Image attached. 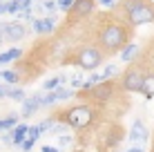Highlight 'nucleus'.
I'll return each mask as SVG.
<instances>
[{
	"label": "nucleus",
	"mask_w": 154,
	"mask_h": 152,
	"mask_svg": "<svg viewBox=\"0 0 154 152\" xmlns=\"http://www.w3.org/2000/svg\"><path fill=\"white\" fill-rule=\"evenodd\" d=\"M92 121H94V110L87 107V105H76V107H72V110L65 112V125H69L74 130L87 128Z\"/></svg>",
	"instance_id": "f257e3e1"
},
{
	"label": "nucleus",
	"mask_w": 154,
	"mask_h": 152,
	"mask_svg": "<svg viewBox=\"0 0 154 152\" xmlns=\"http://www.w3.org/2000/svg\"><path fill=\"white\" fill-rule=\"evenodd\" d=\"M125 40H127V29H123L121 25H109V27H105L103 34H100V45H103L105 49H109V51L121 49Z\"/></svg>",
	"instance_id": "f03ea898"
},
{
	"label": "nucleus",
	"mask_w": 154,
	"mask_h": 152,
	"mask_svg": "<svg viewBox=\"0 0 154 152\" xmlns=\"http://www.w3.org/2000/svg\"><path fill=\"white\" fill-rule=\"evenodd\" d=\"M127 20H130V25H147V23L154 20V9L147 7V5L141 0L139 5H134L132 9H127Z\"/></svg>",
	"instance_id": "7ed1b4c3"
},
{
	"label": "nucleus",
	"mask_w": 154,
	"mask_h": 152,
	"mask_svg": "<svg viewBox=\"0 0 154 152\" xmlns=\"http://www.w3.org/2000/svg\"><path fill=\"white\" fill-rule=\"evenodd\" d=\"M100 60H103V56H100V51L96 47H83L78 51V67H83V70L94 72L100 65Z\"/></svg>",
	"instance_id": "20e7f679"
},
{
	"label": "nucleus",
	"mask_w": 154,
	"mask_h": 152,
	"mask_svg": "<svg viewBox=\"0 0 154 152\" xmlns=\"http://www.w3.org/2000/svg\"><path fill=\"white\" fill-rule=\"evenodd\" d=\"M25 34H27V27H25L23 23H2V38L5 40H23Z\"/></svg>",
	"instance_id": "39448f33"
},
{
	"label": "nucleus",
	"mask_w": 154,
	"mask_h": 152,
	"mask_svg": "<svg viewBox=\"0 0 154 152\" xmlns=\"http://www.w3.org/2000/svg\"><path fill=\"white\" fill-rule=\"evenodd\" d=\"M141 83H143V74H141V72H136V70H130L123 76V87L127 92H139L141 90Z\"/></svg>",
	"instance_id": "423d86ee"
},
{
	"label": "nucleus",
	"mask_w": 154,
	"mask_h": 152,
	"mask_svg": "<svg viewBox=\"0 0 154 152\" xmlns=\"http://www.w3.org/2000/svg\"><path fill=\"white\" fill-rule=\"evenodd\" d=\"M130 141H134V143H145L147 141V128L143 125V121H134L132 123V130H130Z\"/></svg>",
	"instance_id": "0eeeda50"
},
{
	"label": "nucleus",
	"mask_w": 154,
	"mask_h": 152,
	"mask_svg": "<svg viewBox=\"0 0 154 152\" xmlns=\"http://www.w3.org/2000/svg\"><path fill=\"white\" fill-rule=\"evenodd\" d=\"M31 29L36 34H49V31H54V16H49V18H34L31 20Z\"/></svg>",
	"instance_id": "6e6552de"
},
{
	"label": "nucleus",
	"mask_w": 154,
	"mask_h": 152,
	"mask_svg": "<svg viewBox=\"0 0 154 152\" xmlns=\"http://www.w3.org/2000/svg\"><path fill=\"white\" fill-rule=\"evenodd\" d=\"M89 92H92V96L96 101H107L112 96V83H96Z\"/></svg>",
	"instance_id": "1a4fd4ad"
},
{
	"label": "nucleus",
	"mask_w": 154,
	"mask_h": 152,
	"mask_svg": "<svg viewBox=\"0 0 154 152\" xmlns=\"http://www.w3.org/2000/svg\"><path fill=\"white\" fill-rule=\"evenodd\" d=\"M69 9L76 16H87V14L94 11V0H74Z\"/></svg>",
	"instance_id": "9d476101"
},
{
	"label": "nucleus",
	"mask_w": 154,
	"mask_h": 152,
	"mask_svg": "<svg viewBox=\"0 0 154 152\" xmlns=\"http://www.w3.org/2000/svg\"><path fill=\"white\" fill-rule=\"evenodd\" d=\"M23 110H20V114L23 116H31L34 112H38V107H42L40 105V98L38 96H31V98H23Z\"/></svg>",
	"instance_id": "9b49d317"
},
{
	"label": "nucleus",
	"mask_w": 154,
	"mask_h": 152,
	"mask_svg": "<svg viewBox=\"0 0 154 152\" xmlns=\"http://www.w3.org/2000/svg\"><path fill=\"white\" fill-rule=\"evenodd\" d=\"M143 96L150 101V98H154V74H147L143 76V83H141V90H139Z\"/></svg>",
	"instance_id": "f8f14e48"
},
{
	"label": "nucleus",
	"mask_w": 154,
	"mask_h": 152,
	"mask_svg": "<svg viewBox=\"0 0 154 152\" xmlns=\"http://www.w3.org/2000/svg\"><path fill=\"white\" fill-rule=\"evenodd\" d=\"M25 139H27V125H14V132H11V143H14V145H20Z\"/></svg>",
	"instance_id": "ddd939ff"
},
{
	"label": "nucleus",
	"mask_w": 154,
	"mask_h": 152,
	"mask_svg": "<svg viewBox=\"0 0 154 152\" xmlns=\"http://www.w3.org/2000/svg\"><path fill=\"white\" fill-rule=\"evenodd\" d=\"M139 54V45H127L123 51H121V60L123 63H130V60H134V56Z\"/></svg>",
	"instance_id": "4468645a"
},
{
	"label": "nucleus",
	"mask_w": 154,
	"mask_h": 152,
	"mask_svg": "<svg viewBox=\"0 0 154 152\" xmlns=\"http://www.w3.org/2000/svg\"><path fill=\"white\" fill-rule=\"evenodd\" d=\"M5 96H9V98H16V101H23V98H25V92L20 90V87H14V85H9V87H5Z\"/></svg>",
	"instance_id": "2eb2a0df"
},
{
	"label": "nucleus",
	"mask_w": 154,
	"mask_h": 152,
	"mask_svg": "<svg viewBox=\"0 0 154 152\" xmlns=\"http://www.w3.org/2000/svg\"><path fill=\"white\" fill-rule=\"evenodd\" d=\"M20 54H23V51H20V47H14L11 51H5V54H0V65H2V63L14 60V58H20Z\"/></svg>",
	"instance_id": "dca6fc26"
},
{
	"label": "nucleus",
	"mask_w": 154,
	"mask_h": 152,
	"mask_svg": "<svg viewBox=\"0 0 154 152\" xmlns=\"http://www.w3.org/2000/svg\"><path fill=\"white\" fill-rule=\"evenodd\" d=\"M18 123V114H9L7 119H2V121H0V130H9V128H14V125Z\"/></svg>",
	"instance_id": "f3484780"
},
{
	"label": "nucleus",
	"mask_w": 154,
	"mask_h": 152,
	"mask_svg": "<svg viewBox=\"0 0 154 152\" xmlns=\"http://www.w3.org/2000/svg\"><path fill=\"white\" fill-rule=\"evenodd\" d=\"M100 81H103V76H100V74H92V76H89L87 81L81 85V90H92V87L96 85V83H100Z\"/></svg>",
	"instance_id": "a211bd4d"
},
{
	"label": "nucleus",
	"mask_w": 154,
	"mask_h": 152,
	"mask_svg": "<svg viewBox=\"0 0 154 152\" xmlns=\"http://www.w3.org/2000/svg\"><path fill=\"white\" fill-rule=\"evenodd\" d=\"M54 94V98L56 101H63V98H69L74 96V90H60V87H56V92H51Z\"/></svg>",
	"instance_id": "6ab92c4d"
},
{
	"label": "nucleus",
	"mask_w": 154,
	"mask_h": 152,
	"mask_svg": "<svg viewBox=\"0 0 154 152\" xmlns=\"http://www.w3.org/2000/svg\"><path fill=\"white\" fill-rule=\"evenodd\" d=\"M63 81H65V78H63V76L49 78V81L45 83V90H56V87H60V85H63Z\"/></svg>",
	"instance_id": "aec40b11"
},
{
	"label": "nucleus",
	"mask_w": 154,
	"mask_h": 152,
	"mask_svg": "<svg viewBox=\"0 0 154 152\" xmlns=\"http://www.w3.org/2000/svg\"><path fill=\"white\" fill-rule=\"evenodd\" d=\"M2 81H7L9 85H14V83H18V74H16V72H2Z\"/></svg>",
	"instance_id": "412c9836"
},
{
	"label": "nucleus",
	"mask_w": 154,
	"mask_h": 152,
	"mask_svg": "<svg viewBox=\"0 0 154 152\" xmlns=\"http://www.w3.org/2000/svg\"><path fill=\"white\" fill-rule=\"evenodd\" d=\"M72 2H74V0H58V2H56V7L60 9V11H69Z\"/></svg>",
	"instance_id": "4be33fe9"
},
{
	"label": "nucleus",
	"mask_w": 154,
	"mask_h": 152,
	"mask_svg": "<svg viewBox=\"0 0 154 152\" xmlns=\"http://www.w3.org/2000/svg\"><path fill=\"white\" fill-rule=\"evenodd\" d=\"M114 74H116V67H114V65H107V67H105V72H103L100 76H103V81H105V78H112Z\"/></svg>",
	"instance_id": "5701e85b"
},
{
	"label": "nucleus",
	"mask_w": 154,
	"mask_h": 152,
	"mask_svg": "<svg viewBox=\"0 0 154 152\" xmlns=\"http://www.w3.org/2000/svg\"><path fill=\"white\" fill-rule=\"evenodd\" d=\"M51 125H54V121H51V119H47V121H42L40 125H36V128H38V132L42 134V132H45V130H49Z\"/></svg>",
	"instance_id": "b1692460"
},
{
	"label": "nucleus",
	"mask_w": 154,
	"mask_h": 152,
	"mask_svg": "<svg viewBox=\"0 0 154 152\" xmlns=\"http://www.w3.org/2000/svg\"><path fill=\"white\" fill-rule=\"evenodd\" d=\"M7 14H18V5H16V0L7 2Z\"/></svg>",
	"instance_id": "393cba45"
},
{
	"label": "nucleus",
	"mask_w": 154,
	"mask_h": 152,
	"mask_svg": "<svg viewBox=\"0 0 154 152\" xmlns=\"http://www.w3.org/2000/svg\"><path fill=\"white\" fill-rule=\"evenodd\" d=\"M20 145H23V150H25V152H29V150H31V145H34V139H25Z\"/></svg>",
	"instance_id": "a878e982"
},
{
	"label": "nucleus",
	"mask_w": 154,
	"mask_h": 152,
	"mask_svg": "<svg viewBox=\"0 0 154 152\" xmlns=\"http://www.w3.org/2000/svg\"><path fill=\"white\" fill-rule=\"evenodd\" d=\"M29 2H31V0H16V5H18V11H20V9H27Z\"/></svg>",
	"instance_id": "bb28decb"
},
{
	"label": "nucleus",
	"mask_w": 154,
	"mask_h": 152,
	"mask_svg": "<svg viewBox=\"0 0 154 152\" xmlns=\"http://www.w3.org/2000/svg\"><path fill=\"white\" fill-rule=\"evenodd\" d=\"M42 7L45 9H56V2L54 0H47V2H42Z\"/></svg>",
	"instance_id": "cd10ccee"
},
{
	"label": "nucleus",
	"mask_w": 154,
	"mask_h": 152,
	"mask_svg": "<svg viewBox=\"0 0 154 152\" xmlns=\"http://www.w3.org/2000/svg\"><path fill=\"white\" fill-rule=\"evenodd\" d=\"M60 143H63V145H69V143H72V139L67 137V134H60Z\"/></svg>",
	"instance_id": "c85d7f7f"
},
{
	"label": "nucleus",
	"mask_w": 154,
	"mask_h": 152,
	"mask_svg": "<svg viewBox=\"0 0 154 152\" xmlns=\"http://www.w3.org/2000/svg\"><path fill=\"white\" fill-rule=\"evenodd\" d=\"M81 85H83V83L78 81V78H74V81H72V90H78V87H81Z\"/></svg>",
	"instance_id": "c756f323"
},
{
	"label": "nucleus",
	"mask_w": 154,
	"mask_h": 152,
	"mask_svg": "<svg viewBox=\"0 0 154 152\" xmlns=\"http://www.w3.org/2000/svg\"><path fill=\"white\" fill-rule=\"evenodd\" d=\"M42 152H60V150H56V148H51V145H42Z\"/></svg>",
	"instance_id": "7c9ffc66"
},
{
	"label": "nucleus",
	"mask_w": 154,
	"mask_h": 152,
	"mask_svg": "<svg viewBox=\"0 0 154 152\" xmlns=\"http://www.w3.org/2000/svg\"><path fill=\"white\" fill-rule=\"evenodd\" d=\"M100 5H105V7H114V0H98Z\"/></svg>",
	"instance_id": "2f4dec72"
},
{
	"label": "nucleus",
	"mask_w": 154,
	"mask_h": 152,
	"mask_svg": "<svg viewBox=\"0 0 154 152\" xmlns=\"http://www.w3.org/2000/svg\"><path fill=\"white\" fill-rule=\"evenodd\" d=\"M2 141H5V143H11V132H7V134H2Z\"/></svg>",
	"instance_id": "473e14b6"
},
{
	"label": "nucleus",
	"mask_w": 154,
	"mask_h": 152,
	"mask_svg": "<svg viewBox=\"0 0 154 152\" xmlns=\"http://www.w3.org/2000/svg\"><path fill=\"white\" fill-rule=\"evenodd\" d=\"M0 14H7V2H2V0H0Z\"/></svg>",
	"instance_id": "72a5a7b5"
},
{
	"label": "nucleus",
	"mask_w": 154,
	"mask_h": 152,
	"mask_svg": "<svg viewBox=\"0 0 154 152\" xmlns=\"http://www.w3.org/2000/svg\"><path fill=\"white\" fill-rule=\"evenodd\" d=\"M127 152H145V150H141V148H132V150H127Z\"/></svg>",
	"instance_id": "f704fd0d"
},
{
	"label": "nucleus",
	"mask_w": 154,
	"mask_h": 152,
	"mask_svg": "<svg viewBox=\"0 0 154 152\" xmlns=\"http://www.w3.org/2000/svg\"><path fill=\"white\" fill-rule=\"evenodd\" d=\"M5 96V85H0V98Z\"/></svg>",
	"instance_id": "c9c22d12"
},
{
	"label": "nucleus",
	"mask_w": 154,
	"mask_h": 152,
	"mask_svg": "<svg viewBox=\"0 0 154 152\" xmlns=\"http://www.w3.org/2000/svg\"><path fill=\"white\" fill-rule=\"evenodd\" d=\"M0 43H2V25H0Z\"/></svg>",
	"instance_id": "e433bc0d"
}]
</instances>
